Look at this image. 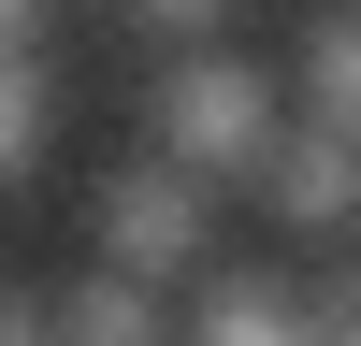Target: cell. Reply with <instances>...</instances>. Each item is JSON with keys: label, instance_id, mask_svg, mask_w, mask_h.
Instances as JSON below:
<instances>
[{"label": "cell", "instance_id": "cell-1", "mask_svg": "<svg viewBox=\"0 0 361 346\" xmlns=\"http://www.w3.org/2000/svg\"><path fill=\"white\" fill-rule=\"evenodd\" d=\"M145 144L217 188H260V159L289 144V58H231V44H173L145 72Z\"/></svg>", "mask_w": 361, "mask_h": 346}, {"label": "cell", "instance_id": "cell-2", "mask_svg": "<svg viewBox=\"0 0 361 346\" xmlns=\"http://www.w3.org/2000/svg\"><path fill=\"white\" fill-rule=\"evenodd\" d=\"M87 260H102V274H145V288L217 274V173H188V159H159V144H130V159L87 188Z\"/></svg>", "mask_w": 361, "mask_h": 346}, {"label": "cell", "instance_id": "cell-3", "mask_svg": "<svg viewBox=\"0 0 361 346\" xmlns=\"http://www.w3.org/2000/svg\"><path fill=\"white\" fill-rule=\"evenodd\" d=\"M15 346H188V332H173V288L73 260V274H29L15 288Z\"/></svg>", "mask_w": 361, "mask_h": 346}, {"label": "cell", "instance_id": "cell-4", "mask_svg": "<svg viewBox=\"0 0 361 346\" xmlns=\"http://www.w3.org/2000/svg\"><path fill=\"white\" fill-rule=\"evenodd\" d=\"M246 202H260V231H275V245H347V231H361V144L318 130V115H289V144L260 159Z\"/></svg>", "mask_w": 361, "mask_h": 346}, {"label": "cell", "instance_id": "cell-5", "mask_svg": "<svg viewBox=\"0 0 361 346\" xmlns=\"http://www.w3.org/2000/svg\"><path fill=\"white\" fill-rule=\"evenodd\" d=\"M289 101H304L318 130H347V144H361V0H333V15L289 29Z\"/></svg>", "mask_w": 361, "mask_h": 346}, {"label": "cell", "instance_id": "cell-6", "mask_svg": "<svg viewBox=\"0 0 361 346\" xmlns=\"http://www.w3.org/2000/svg\"><path fill=\"white\" fill-rule=\"evenodd\" d=\"M130 15H145V29H159V44H202V29H217V15H231V0H130Z\"/></svg>", "mask_w": 361, "mask_h": 346}]
</instances>
